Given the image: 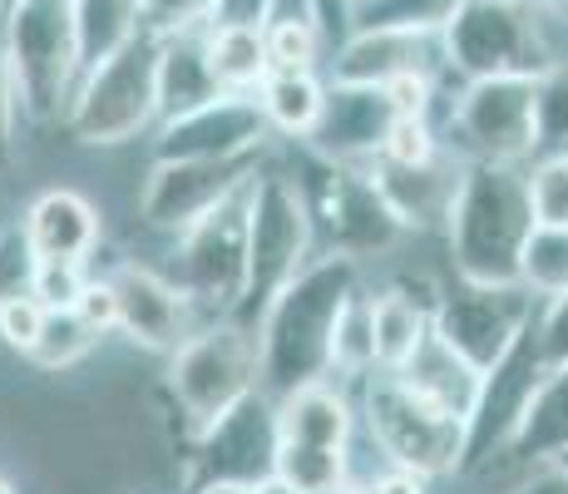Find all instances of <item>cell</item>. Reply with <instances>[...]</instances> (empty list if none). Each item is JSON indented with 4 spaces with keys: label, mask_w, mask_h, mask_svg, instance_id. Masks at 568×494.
Masks as SVG:
<instances>
[{
    "label": "cell",
    "mask_w": 568,
    "mask_h": 494,
    "mask_svg": "<svg viewBox=\"0 0 568 494\" xmlns=\"http://www.w3.org/2000/svg\"><path fill=\"white\" fill-rule=\"evenodd\" d=\"M362 288V258L322 252L287 282L257 316L262 391L277 395L332 376V332L346 296Z\"/></svg>",
    "instance_id": "obj_1"
},
{
    "label": "cell",
    "mask_w": 568,
    "mask_h": 494,
    "mask_svg": "<svg viewBox=\"0 0 568 494\" xmlns=\"http://www.w3.org/2000/svg\"><path fill=\"white\" fill-rule=\"evenodd\" d=\"M534 233L524 163H465L445 218L450 272L465 282H519V258Z\"/></svg>",
    "instance_id": "obj_2"
},
{
    "label": "cell",
    "mask_w": 568,
    "mask_h": 494,
    "mask_svg": "<svg viewBox=\"0 0 568 494\" xmlns=\"http://www.w3.org/2000/svg\"><path fill=\"white\" fill-rule=\"evenodd\" d=\"M159 60H163V40L159 36H134L119 54H109L104 64L80 74L70 99V129L74 144L84 149H124L139 134L163 119L159 109Z\"/></svg>",
    "instance_id": "obj_3"
},
{
    "label": "cell",
    "mask_w": 568,
    "mask_h": 494,
    "mask_svg": "<svg viewBox=\"0 0 568 494\" xmlns=\"http://www.w3.org/2000/svg\"><path fill=\"white\" fill-rule=\"evenodd\" d=\"M262 391V346L257 326L243 316H217L213 326H199L169 356V395L183 411L193 441L213 431L223 415H233L247 395Z\"/></svg>",
    "instance_id": "obj_4"
},
{
    "label": "cell",
    "mask_w": 568,
    "mask_h": 494,
    "mask_svg": "<svg viewBox=\"0 0 568 494\" xmlns=\"http://www.w3.org/2000/svg\"><path fill=\"white\" fill-rule=\"evenodd\" d=\"M316 258V213L292 173L257 169L247 183V282L233 316L257 326L262 306L272 302L302 268Z\"/></svg>",
    "instance_id": "obj_5"
},
{
    "label": "cell",
    "mask_w": 568,
    "mask_h": 494,
    "mask_svg": "<svg viewBox=\"0 0 568 494\" xmlns=\"http://www.w3.org/2000/svg\"><path fill=\"white\" fill-rule=\"evenodd\" d=\"M0 46L16 70L26 119L54 124L70 114L80 84V36H74V0H10L0 10Z\"/></svg>",
    "instance_id": "obj_6"
},
{
    "label": "cell",
    "mask_w": 568,
    "mask_h": 494,
    "mask_svg": "<svg viewBox=\"0 0 568 494\" xmlns=\"http://www.w3.org/2000/svg\"><path fill=\"white\" fill-rule=\"evenodd\" d=\"M440 50L460 84L489 74H544L559 60L549 46V16L529 0H465L445 20Z\"/></svg>",
    "instance_id": "obj_7"
},
{
    "label": "cell",
    "mask_w": 568,
    "mask_h": 494,
    "mask_svg": "<svg viewBox=\"0 0 568 494\" xmlns=\"http://www.w3.org/2000/svg\"><path fill=\"white\" fill-rule=\"evenodd\" d=\"M362 421L376 450L400 470H415L425 480L460 475L465 465V421L435 411L420 401L396 371L376 366L362 381Z\"/></svg>",
    "instance_id": "obj_8"
},
{
    "label": "cell",
    "mask_w": 568,
    "mask_h": 494,
    "mask_svg": "<svg viewBox=\"0 0 568 494\" xmlns=\"http://www.w3.org/2000/svg\"><path fill=\"white\" fill-rule=\"evenodd\" d=\"M539 74H489L465 80L450 99L445 144L465 163H529L539 149V114H534Z\"/></svg>",
    "instance_id": "obj_9"
},
{
    "label": "cell",
    "mask_w": 568,
    "mask_h": 494,
    "mask_svg": "<svg viewBox=\"0 0 568 494\" xmlns=\"http://www.w3.org/2000/svg\"><path fill=\"white\" fill-rule=\"evenodd\" d=\"M534 312H539V296L524 282L455 278V288L435 292V332L460 346L479 371H495L519 346V336L534 326Z\"/></svg>",
    "instance_id": "obj_10"
},
{
    "label": "cell",
    "mask_w": 568,
    "mask_h": 494,
    "mask_svg": "<svg viewBox=\"0 0 568 494\" xmlns=\"http://www.w3.org/2000/svg\"><path fill=\"white\" fill-rule=\"evenodd\" d=\"M257 179V159H154L144 189H139V218L154 233L183 238L193 223H203L213 208L237 198Z\"/></svg>",
    "instance_id": "obj_11"
},
{
    "label": "cell",
    "mask_w": 568,
    "mask_h": 494,
    "mask_svg": "<svg viewBox=\"0 0 568 494\" xmlns=\"http://www.w3.org/2000/svg\"><path fill=\"white\" fill-rule=\"evenodd\" d=\"M179 282L217 316L237 312L247 282V189L179 238Z\"/></svg>",
    "instance_id": "obj_12"
},
{
    "label": "cell",
    "mask_w": 568,
    "mask_h": 494,
    "mask_svg": "<svg viewBox=\"0 0 568 494\" xmlns=\"http://www.w3.org/2000/svg\"><path fill=\"white\" fill-rule=\"evenodd\" d=\"M272 139L257 94H217L207 104L173 114L154 134V159H257Z\"/></svg>",
    "instance_id": "obj_13"
},
{
    "label": "cell",
    "mask_w": 568,
    "mask_h": 494,
    "mask_svg": "<svg viewBox=\"0 0 568 494\" xmlns=\"http://www.w3.org/2000/svg\"><path fill=\"white\" fill-rule=\"evenodd\" d=\"M440 74L445 50L440 30H406V26H352L332 46L326 80L332 84H376L386 90L400 74Z\"/></svg>",
    "instance_id": "obj_14"
},
{
    "label": "cell",
    "mask_w": 568,
    "mask_h": 494,
    "mask_svg": "<svg viewBox=\"0 0 568 494\" xmlns=\"http://www.w3.org/2000/svg\"><path fill=\"white\" fill-rule=\"evenodd\" d=\"M114 288H119V332H124L129 346L173 356L193 336L199 302L179 278H163L144 262H124L114 272Z\"/></svg>",
    "instance_id": "obj_15"
},
{
    "label": "cell",
    "mask_w": 568,
    "mask_h": 494,
    "mask_svg": "<svg viewBox=\"0 0 568 494\" xmlns=\"http://www.w3.org/2000/svg\"><path fill=\"white\" fill-rule=\"evenodd\" d=\"M193 445H199V480H247V485H257L272 475V460L282 445L277 401L267 391L247 395L233 415H223Z\"/></svg>",
    "instance_id": "obj_16"
},
{
    "label": "cell",
    "mask_w": 568,
    "mask_h": 494,
    "mask_svg": "<svg viewBox=\"0 0 568 494\" xmlns=\"http://www.w3.org/2000/svg\"><path fill=\"white\" fill-rule=\"evenodd\" d=\"M460 169L465 159L445 149L430 163H390V159H371L366 173L376 183V193L386 198L390 218H396L406 233H445V218H450L455 189H460Z\"/></svg>",
    "instance_id": "obj_17"
},
{
    "label": "cell",
    "mask_w": 568,
    "mask_h": 494,
    "mask_svg": "<svg viewBox=\"0 0 568 494\" xmlns=\"http://www.w3.org/2000/svg\"><path fill=\"white\" fill-rule=\"evenodd\" d=\"M332 84V80H326ZM396 104L376 84H332L322 109V124L307 139L312 153H326L336 163H371L386 144L390 124H396Z\"/></svg>",
    "instance_id": "obj_18"
},
{
    "label": "cell",
    "mask_w": 568,
    "mask_h": 494,
    "mask_svg": "<svg viewBox=\"0 0 568 494\" xmlns=\"http://www.w3.org/2000/svg\"><path fill=\"white\" fill-rule=\"evenodd\" d=\"M396 376L406 381L420 401H430L435 411L465 421V431H469V421H475V411H479V395H485V376H489V371H479L460 346H450L430 326V336L410 351V361L396 371Z\"/></svg>",
    "instance_id": "obj_19"
},
{
    "label": "cell",
    "mask_w": 568,
    "mask_h": 494,
    "mask_svg": "<svg viewBox=\"0 0 568 494\" xmlns=\"http://www.w3.org/2000/svg\"><path fill=\"white\" fill-rule=\"evenodd\" d=\"M26 233L40 258L90 262L104 238V218H100V203L84 198L80 189H45L26 208Z\"/></svg>",
    "instance_id": "obj_20"
},
{
    "label": "cell",
    "mask_w": 568,
    "mask_h": 494,
    "mask_svg": "<svg viewBox=\"0 0 568 494\" xmlns=\"http://www.w3.org/2000/svg\"><path fill=\"white\" fill-rule=\"evenodd\" d=\"M568 445V366H554L534 381L529 401H524L515 431H509L499 460L515 465H549L554 455Z\"/></svg>",
    "instance_id": "obj_21"
},
{
    "label": "cell",
    "mask_w": 568,
    "mask_h": 494,
    "mask_svg": "<svg viewBox=\"0 0 568 494\" xmlns=\"http://www.w3.org/2000/svg\"><path fill=\"white\" fill-rule=\"evenodd\" d=\"M277 431L282 441H307V445H352L356 411L346 391L332 381H307V386L277 395Z\"/></svg>",
    "instance_id": "obj_22"
},
{
    "label": "cell",
    "mask_w": 568,
    "mask_h": 494,
    "mask_svg": "<svg viewBox=\"0 0 568 494\" xmlns=\"http://www.w3.org/2000/svg\"><path fill=\"white\" fill-rule=\"evenodd\" d=\"M213 64H207V26H189L179 36L163 40V60H159V109L163 119L189 114V109L217 99ZM159 119V124H163Z\"/></svg>",
    "instance_id": "obj_23"
},
{
    "label": "cell",
    "mask_w": 568,
    "mask_h": 494,
    "mask_svg": "<svg viewBox=\"0 0 568 494\" xmlns=\"http://www.w3.org/2000/svg\"><path fill=\"white\" fill-rule=\"evenodd\" d=\"M326 94H332V84L316 70H272L257 90V104L267 114L272 134L292 139V144H307L316 134V124H322Z\"/></svg>",
    "instance_id": "obj_24"
},
{
    "label": "cell",
    "mask_w": 568,
    "mask_h": 494,
    "mask_svg": "<svg viewBox=\"0 0 568 494\" xmlns=\"http://www.w3.org/2000/svg\"><path fill=\"white\" fill-rule=\"evenodd\" d=\"M207 64H213L217 90L227 94H257L272 74V54L262 26H213L207 20Z\"/></svg>",
    "instance_id": "obj_25"
},
{
    "label": "cell",
    "mask_w": 568,
    "mask_h": 494,
    "mask_svg": "<svg viewBox=\"0 0 568 494\" xmlns=\"http://www.w3.org/2000/svg\"><path fill=\"white\" fill-rule=\"evenodd\" d=\"M435 326V302H420L406 288L376 292V366L400 371L410 351L430 336Z\"/></svg>",
    "instance_id": "obj_26"
},
{
    "label": "cell",
    "mask_w": 568,
    "mask_h": 494,
    "mask_svg": "<svg viewBox=\"0 0 568 494\" xmlns=\"http://www.w3.org/2000/svg\"><path fill=\"white\" fill-rule=\"evenodd\" d=\"M74 36H80V64L94 70L134 36H144V6L139 0H74Z\"/></svg>",
    "instance_id": "obj_27"
},
{
    "label": "cell",
    "mask_w": 568,
    "mask_h": 494,
    "mask_svg": "<svg viewBox=\"0 0 568 494\" xmlns=\"http://www.w3.org/2000/svg\"><path fill=\"white\" fill-rule=\"evenodd\" d=\"M272 475L287 480L297 494H342L352 485V455L346 445H307V441H282Z\"/></svg>",
    "instance_id": "obj_28"
},
{
    "label": "cell",
    "mask_w": 568,
    "mask_h": 494,
    "mask_svg": "<svg viewBox=\"0 0 568 494\" xmlns=\"http://www.w3.org/2000/svg\"><path fill=\"white\" fill-rule=\"evenodd\" d=\"M371 371H376V292L356 288L332 332V376L366 381Z\"/></svg>",
    "instance_id": "obj_29"
},
{
    "label": "cell",
    "mask_w": 568,
    "mask_h": 494,
    "mask_svg": "<svg viewBox=\"0 0 568 494\" xmlns=\"http://www.w3.org/2000/svg\"><path fill=\"white\" fill-rule=\"evenodd\" d=\"M100 342H104V332H94V326L84 322L80 306H50L45 332H40V342L26 361H36L40 371L60 376V371H74L80 361H90L94 351H100Z\"/></svg>",
    "instance_id": "obj_30"
},
{
    "label": "cell",
    "mask_w": 568,
    "mask_h": 494,
    "mask_svg": "<svg viewBox=\"0 0 568 494\" xmlns=\"http://www.w3.org/2000/svg\"><path fill=\"white\" fill-rule=\"evenodd\" d=\"M519 282L539 296V302L568 296V228L534 223L529 243H524V258H519Z\"/></svg>",
    "instance_id": "obj_31"
},
{
    "label": "cell",
    "mask_w": 568,
    "mask_h": 494,
    "mask_svg": "<svg viewBox=\"0 0 568 494\" xmlns=\"http://www.w3.org/2000/svg\"><path fill=\"white\" fill-rule=\"evenodd\" d=\"M534 114H539V153H568V60H554L534 84Z\"/></svg>",
    "instance_id": "obj_32"
},
{
    "label": "cell",
    "mask_w": 568,
    "mask_h": 494,
    "mask_svg": "<svg viewBox=\"0 0 568 494\" xmlns=\"http://www.w3.org/2000/svg\"><path fill=\"white\" fill-rule=\"evenodd\" d=\"M529 179V203H534V223L568 228V153H539L524 163Z\"/></svg>",
    "instance_id": "obj_33"
},
{
    "label": "cell",
    "mask_w": 568,
    "mask_h": 494,
    "mask_svg": "<svg viewBox=\"0 0 568 494\" xmlns=\"http://www.w3.org/2000/svg\"><path fill=\"white\" fill-rule=\"evenodd\" d=\"M465 0H371L352 16V26H406V30H445V20Z\"/></svg>",
    "instance_id": "obj_34"
},
{
    "label": "cell",
    "mask_w": 568,
    "mask_h": 494,
    "mask_svg": "<svg viewBox=\"0 0 568 494\" xmlns=\"http://www.w3.org/2000/svg\"><path fill=\"white\" fill-rule=\"evenodd\" d=\"M36 278H40V252L30 243L26 223L0 228V302L36 296Z\"/></svg>",
    "instance_id": "obj_35"
},
{
    "label": "cell",
    "mask_w": 568,
    "mask_h": 494,
    "mask_svg": "<svg viewBox=\"0 0 568 494\" xmlns=\"http://www.w3.org/2000/svg\"><path fill=\"white\" fill-rule=\"evenodd\" d=\"M450 149L440 139V129H435L430 114H400L396 124H390L386 144H381L376 159H390V163H430L440 159V153Z\"/></svg>",
    "instance_id": "obj_36"
},
{
    "label": "cell",
    "mask_w": 568,
    "mask_h": 494,
    "mask_svg": "<svg viewBox=\"0 0 568 494\" xmlns=\"http://www.w3.org/2000/svg\"><path fill=\"white\" fill-rule=\"evenodd\" d=\"M45 316L50 306L40 302V296H16V302H0V342L10 351H20V356H30L40 342V332H45Z\"/></svg>",
    "instance_id": "obj_37"
},
{
    "label": "cell",
    "mask_w": 568,
    "mask_h": 494,
    "mask_svg": "<svg viewBox=\"0 0 568 494\" xmlns=\"http://www.w3.org/2000/svg\"><path fill=\"white\" fill-rule=\"evenodd\" d=\"M534 346H539L544 371L568 366V296H549L534 312Z\"/></svg>",
    "instance_id": "obj_38"
},
{
    "label": "cell",
    "mask_w": 568,
    "mask_h": 494,
    "mask_svg": "<svg viewBox=\"0 0 568 494\" xmlns=\"http://www.w3.org/2000/svg\"><path fill=\"white\" fill-rule=\"evenodd\" d=\"M139 6H144V30L159 40L213 20V0H139Z\"/></svg>",
    "instance_id": "obj_39"
},
{
    "label": "cell",
    "mask_w": 568,
    "mask_h": 494,
    "mask_svg": "<svg viewBox=\"0 0 568 494\" xmlns=\"http://www.w3.org/2000/svg\"><path fill=\"white\" fill-rule=\"evenodd\" d=\"M84 282H90L84 262H74V258H40L36 296L45 306H74V302H80V292H84Z\"/></svg>",
    "instance_id": "obj_40"
},
{
    "label": "cell",
    "mask_w": 568,
    "mask_h": 494,
    "mask_svg": "<svg viewBox=\"0 0 568 494\" xmlns=\"http://www.w3.org/2000/svg\"><path fill=\"white\" fill-rule=\"evenodd\" d=\"M20 119H26V104H20V84L16 70L6 60V46H0V173L16 163V144H20Z\"/></svg>",
    "instance_id": "obj_41"
},
{
    "label": "cell",
    "mask_w": 568,
    "mask_h": 494,
    "mask_svg": "<svg viewBox=\"0 0 568 494\" xmlns=\"http://www.w3.org/2000/svg\"><path fill=\"white\" fill-rule=\"evenodd\" d=\"M80 316L94 326V332H119V288H114V278H90L84 282V292H80Z\"/></svg>",
    "instance_id": "obj_42"
},
{
    "label": "cell",
    "mask_w": 568,
    "mask_h": 494,
    "mask_svg": "<svg viewBox=\"0 0 568 494\" xmlns=\"http://www.w3.org/2000/svg\"><path fill=\"white\" fill-rule=\"evenodd\" d=\"M272 0H213V26H262Z\"/></svg>",
    "instance_id": "obj_43"
},
{
    "label": "cell",
    "mask_w": 568,
    "mask_h": 494,
    "mask_svg": "<svg viewBox=\"0 0 568 494\" xmlns=\"http://www.w3.org/2000/svg\"><path fill=\"white\" fill-rule=\"evenodd\" d=\"M376 485H381V494H425V490H430V480L415 475V470L390 465L386 475H376Z\"/></svg>",
    "instance_id": "obj_44"
},
{
    "label": "cell",
    "mask_w": 568,
    "mask_h": 494,
    "mask_svg": "<svg viewBox=\"0 0 568 494\" xmlns=\"http://www.w3.org/2000/svg\"><path fill=\"white\" fill-rule=\"evenodd\" d=\"M316 10H322V26H326V36H332V46L352 30V0H312Z\"/></svg>",
    "instance_id": "obj_45"
},
{
    "label": "cell",
    "mask_w": 568,
    "mask_h": 494,
    "mask_svg": "<svg viewBox=\"0 0 568 494\" xmlns=\"http://www.w3.org/2000/svg\"><path fill=\"white\" fill-rule=\"evenodd\" d=\"M515 494H568V480L559 475V470L539 465V475H534V480H529V485H519Z\"/></svg>",
    "instance_id": "obj_46"
},
{
    "label": "cell",
    "mask_w": 568,
    "mask_h": 494,
    "mask_svg": "<svg viewBox=\"0 0 568 494\" xmlns=\"http://www.w3.org/2000/svg\"><path fill=\"white\" fill-rule=\"evenodd\" d=\"M193 494H253V485L247 480H199Z\"/></svg>",
    "instance_id": "obj_47"
},
{
    "label": "cell",
    "mask_w": 568,
    "mask_h": 494,
    "mask_svg": "<svg viewBox=\"0 0 568 494\" xmlns=\"http://www.w3.org/2000/svg\"><path fill=\"white\" fill-rule=\"evenodd\" d=\"M253 494H297V490H292V485H287V480L267 475V480H257V485H253Z\"/></svg>",
    "instance_id": "obj_48"
},
{
    "label": "cell",
    "mask_w": 568,
    "mask_h": 494,
    "mask_svg": "<svg viewBox=\"0 0 568 494\" xmlns=\"http://www.w3.org/2000/svg\"><path fill=\"white\" fill-rule=\"evenodd\" d=\"M342 494H381V485H376V480H352Z\"/></svg>",
    "instance_id": "obj_49"
},
{
    "label": "cell",
    "mask_w": 568,
    "mask_h": 494,
    "mask_svg": "<svg viewBox=\"0 0 568 494\" xmlns=\"http://www.w3.org/2000/svg\"><path fill=\"white\" fill-rule=\"evenodd\" d=\"M549 470H559V475L568 480V445H564V450H559V455H554V460H549Z\"/></svg>",
    "instance_id": "obj_50"
},
{
    "label": "cell",
    "mask_w": 568,
    "mask_h": 494,
    "mask_svg": "<svg viewBox=\"0 0 568 494\" xmlns=\"http://www.w3.org/2000/svg\"><path fill=\"white\" fill-rule=\"evenodd\" d=\"M0 494H16V485H10V480H0Z\"/></svg>",
    "instance_id": "obj_51"
},
{
    "label": "cell",
    "mask_w": 568,
    "mask_h": 494,
    "mask_svg": "<svg viewBox=\"0 0 568 494\" xmlns=\"http://www.w3.org/2000/svg\"><path fill=\"white\" fill-rule=\"evenodd\" d=\"M362 6H371V0H352V16H356V10H362Z\"/></svg>",
    "instance_id": "obj_52"
}]
</instances>
